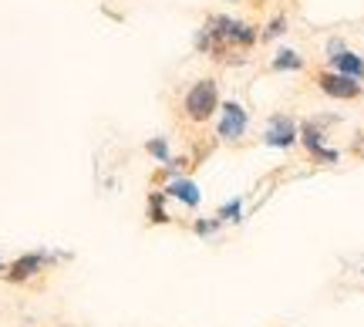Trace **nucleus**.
<instances>
[{
	"label": "nucleus",
	"instance_id": "nucleus-1",
	"mask_svg": "<svg viewBox=\"0 0 364 327\" xmlns=\"http://www.w3.org/2000/svg\"><path fill=\"white\" fill-rule=\"evenodd\" d=\"M260 41V31L240 17L230 14H213L206 24L196 31V51L209 54L213 61H236L233 54L250 51Z\"/></svg>",
	"mask_w": 364,
	"mask_h": 327
},
{
	"label": "nucleus",
	"instance_id": "nucleus-2",
	"mask_svg": "<svg viewBox=\"0 0 364 327\" xmlns=\"http://www.w3.org/2000/svg\"><path fill=\"white\" fill-rule=\"evenodd\" d=\"M220 105L223 102H220V85H216V78L193 81L186 98H182V112H186V118H189L193 125H206L209 118H216Z\"/></svg>",
	"mask_w": 364,
	"mask_h": 327
},
{
	"label": "nucleus",
	"instance_id": "nucleus-3",
	"mask_svg": "<svg viewBox=\"0 0 364 327\" xmlns=\"http://www.w3.org/2000/svg\"><path fill=\"white\" fill-rule=\"evenodd\" d=\"M216 135H220V142H240L243 135L250 132V112L240 102H226L220 105L216 112Z\"/></svg>",
	"mask_w": 364,
	"mask_h": 327
},
{
	"label": "nucleus",
	"instance_id": "nucleus-4",
	"mask_svg": "<svg viewBox=\"0 0 364 327\" xmlns=\"http://www.w3.org/2000/svg\"><path fill=\"white\" fill-rule=\"evenodd\" d=\"M297 142L307 149V156L314 159V162H321V166H334L341 159L338 149H331V145L324 142V132H321V125L317 122H304V125H297Z\"/></svg>",
	"mask_w": 364,
	"mask_h": 327
},
{
	"label": "nucleus",
	"instance_id": "nucleus-5",
	"mask_svg": "<svg viewBox=\"0 0 364 327\" xmlns=\"http://www.w3.org/2000/svg\"><path fill=\"white\" fill-rule=\"evenodd\" d=\"M263 145L267 149H294L297 145V122L287 115V112H277V115L267 118V132H263Z\"/></svg>",
	"mask_w": 364,
	"mask_h": 327
},
{
	"label": "nucleus",
	"instance_id": "nucleus-6",
	"mask_svg": "<svg viewBox=\"0 0 364 327\" xmlns=\"http://www.w3.org/2000/svg\"><path fill=\"white\" fill-rule=\"evenodd\" d=\"M317 88L327 95V98H338V102H354V98H361V81L354 78H344L338 71H321L317 75Z\"/></svg>",
	"mask_w": 364,
	"mask_h": 327
},
{
	"label": "nucleus",
	"instance_id": "nucleus-7",
	"mask_svg": "<svg viewBox=\"0 0 364 327\" xmlns=\"http://www.w3.org/2000/svg\"><path fill=\"white\" fill-rule=\"evenodd\" d=\"M44 267H48V253H41V250H34V253H21V257L7 267V280H11V284H24V280H31V277H38Z\"/></svg>",
	"mask_w": 364,
	"mask_h": 327
},
{
	"label": "nucleus",
	"instance_id": "nucleus-8",
	"mask_svg": "<svg viewBox=\"0 0 364 327\" xmlns=\"http://www.w3.org/2000/svg\"><path fill=\"white\" fill-rule=\"evenodd\" d=\"M166 196H169V199H179L182 206H189V210H196V206L203 203L199 186H196L193 179H186V176H172L169 186H166Z\"/></svg>",
	"mask_w": 364,
	"mask_h": 327
},
{
	"label": "nucleus",
	"instance_id": "nucleus-9",
	"mask_svg": "<svg viewBox=\"0 0 364 327\" xmlns=\"http://www.w3.org/2000/svg\"><path fill=\"white\" fill-rule=\"evenodd\" d=\"M331 71H338V75H344V78L361 81L364 78V58H358L354 51H341V54L331 58Z\"/></svg>",
	"mask_w": 364,
	"mask_h": 327
},
{
	"label": "nucleus",
	"instance_id": "nucleus-10",
	"mask_svg": "<svg viewBox=\"0 0 364 327\" xmlns=\"http://www.w3.org/2000/svg\"><path fill=\"white\" fill-rule=\"evenodd\" d=\"M166 189H156V193H149V223H156V226H166L172 220L169 210H166Z\"/></svg>",
	"mask_w": 364,
	"mask_h": 327
},
{
	"label": "nucleus",
	"instance_id": "nucleus-11",
	"mask_svg": "<svg viewBox=\"0 0 364 327\" xmlns=\"http://www.w3.org/2000/svg\"><path fill=\"white\" fill-rule=\"evenodd\" d=\"M270 68L273 71H300V68H304V58H300L297 51H290V48H280V51L273 54Z\"/></svg>",
	"mask_w": 364,
	"mask_h": 327
},
{
	"label": "nucleus",
	"instance_id": "nucleus-12",
	"mask_svg": "<svg viewBox=\"0 0 364 327\" xmlns=\"http://www.w3.org/2000/svg\"><path fill=\"white\" fill-rule=\"evenodd\" d=\"M216 220H220V223H240V220H243V199H240V196L226 199L220 210H216Z\"/></svg>",
	"mask_w": 364,
	"mask_h": 327
},
{
	"label": "nucleus",
	"instance_id": "nucleus-13",
	"mask_svg": "<svg viewBox=\"0 0 364 327\" xmlns=\"http://www.w3.org/2000/svg\"><path fill=\"white\" fill-rule=\"evenodd\" d=\"M145 152H149V156L156 159V162H162V166H166V162L172 159L169 139H162V135H159V139H149V142H145Z\"/></svg>",
	"mask_w": 364,
	"mask_h": 327
},
{
	"label": "nucleus",
	"instance_id": "nucleus-14",
	"mask_svg": "<svg viewBox=\"0 0 364 327\" xmlns=\"http://www.w3.org/2000/svg\"><path fill=\"white\" fill-rule=\"evenodd\" d=\"M284 31H287V17H284V14H277V17H273L270 24L263 27L260 41H277V38H280V34H284Z\"/></svg>",
	"mask_w": 364,
	"mask_h": 327
},
{
	"label": "nucleus",
	"instance_id": "nucleus-15",
	"mask_svg": "<svg viewBox=\"0 0 364 327\" xmlns=\"http://www.w3.org/2000/svg\"><path fill=\"white\" fill-rule=\"evenodd\" d=\"M223 223L216 220V216H213V220H196V236H216V230H220Z\"/></svg>",
	"mask_w": 364,
	"mask_h": 327
},
{
	"label": "nucleus",
	"instance_id": "nucleus-16",
	"mask_svg": "<svg viewBox=\"0 0 364 327\" xmlns=\"http://www.w3.org/2000/svg\"><path fill=\"white\" fill-rule=\"evenodd\" d=\"M341 51H348V48H344V41H327V58H334V54H341Z\"/></svg>",
	"mask_w": 364,
	"mask_h": 327
},
{
	"label": "nucleus",
	"instance_id": "nucleus-17",
	"mask_svg": "<svg viewBox=\"0 0 364 327\" xmlns=\"http://www.w3.org/2000/svg\"><path fill=\"white\" fill-rule=\"evenodd\" d=\"M0 270H4V260H0Z\"/></svg>",
	"mask_w": 364,
	"mask_h": 327
},
{
	"label": "nucleus",
	"instance_id": "nucleus-18",
	"mask_svg": "<svg viewBox=\"0 0 364 327\" xmlns=\"http://www.w3.org/2000/svg\"><path fill=\"white\" fill-rule=\"evenodd\" d=\"M65 327H71V324H65Z\"/></svg>",
	"mask_w": 364,
	"mask_h": 327
}]
</instances>
